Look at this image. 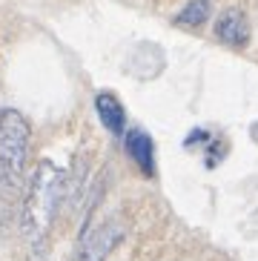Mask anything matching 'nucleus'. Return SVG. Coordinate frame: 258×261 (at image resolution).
<instances>
[{
    "label": "nucleus",
    "instance_id": "obj_4",
    "mask_svg": "<svg viewBox=\"0 0 258 261\" xmlns=\"http://www.w3.org/2000/svg\"><path fill=\"white\" fill-rule=\"evenodd\" d=\"M215 38L233 49H244L250 43V20L238 6L224 9L215 20Z\"/></svg>",
    "mask_w": 258,
    "mask_h": 261
},
{
    "label": "nucleus",
    "instance_id": "obj_7",
    "mask_svg": "<svg viewBox=\"0 0 258 261\" xmlns=\"http://www.w3.org/2000/svg\"><path fill=\"white\" fill-rule=\"evenodd\" d=\"M213 15V0H190L187 6L175 15V26H187V29H198L204 26Z\"/></svg>",
    "mask_w": 258,
    "mask_h": 261
},
{
    "label": "nucleus",
    "instance_id": "obj_1",
    "mask_svg": "<svg viewBox=\"0 0 258 261\" xmlns=\"http://www.w3.org/2000/svg\"><path fill=\"white\" fill-rule=\"evenodd\" d=\"M66 181L69 172L55 161H40L38 169L32 172L26 201H23V232L29 236L32 244L46 241V232L66 198Z\"/></svg>",
    "mask_w": 258,
    "mask_h": 261
},
{
    "label": "nucleus",
    "instance_id": "obj_6",
    "mask_svg": "<svg viewBox=\"0 0 258 261\" xmlns=\"http://www.w3.org/2000/svg\"><path fill=\"white\" fill-rule=\"evenodd\" d=\"M95 112H98L104 129L112 132V135H126V109L118 100V95L112 92H100L95 98Z\"/></svg>",
    "mask_w": 258,
    "mask_h": 261
},
{
    "label": "nucleus",
    "instance_id": "obj_8",
    "mask_svg": "<svg viewBox=\"0 0 258 261\" xmlns=\"http://www.w3.org/2000/svg\"><path fill=\"white\" fill-rule=\"evenodd\" d=\"M210 138H213V135H210L207 129H201V126H195V129H192L190 135H187V141H184V146H187V149H195V144H210Z\"/></svg>",
    "mask_w": 258,
    "mask_h": 261
},
{
    "label": "nucleus",
    "instance_id": "obj_5",
    "mask_svg": "<svg viewBox=\"0 0 258 261\" xmlns=\"http://www.w3.org/2000/svg\"><path fill=\"white\" fill-rule=\"evenodd\" d=\"M123 146H126V155L135 161V167L141 169L146 178L155 175V141H152L149 132L141 129V126L126 129V135H123Z\"/></svg>",
    "mask_w": 258,
    "mask_h": 261
},
{
    "label": "nucleus",
    "instance_id": "obj_2",
    "mask_svg": "<svg viewBox=\"0 0 258 261\" xmlns=\"http://www.w3.org/2000/svg\"><path fill=\"white\" fill-rule=\"evenodd\" d=\"M29 121L17 109H0V184L17 190L29 161Z\"/></svg>",
    "mask_w": 258,
    "mask_h": 261
},
{
    "label": "nucleus",
    "instance_id": "obj_3",
    "mask_svg": "<svg viewBox=\"0 0 258 261\" xmlns=\"http://www.w3.org/2000/svg\"><path fill=\"white\" fill-rule=\"evenodd\" d=\"M123 230L118 224H100L92 232H86L78 244L75 261H107V255L121 244Z\"/></svg>",
    "mask_w": 258,
    "mask_h": 261
}]
</instances>
